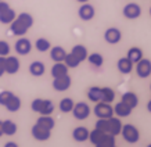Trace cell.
I'll list each match as a JSON object with an SVG mask.
<instances>
[{
  "label": "cell",
  "instance_id": "52a82bcc",
  "mask_svg": "<svg viewBox=\"0 0 151 147\" xmlns=\"http://www.w3.org/2000/svg\"><path fill=\"white\" fill-rule=\"evenodd\" d=\"M142 15V7L137 3H128L124 7V17L128 19H137Z\"/></svg>",
  "mask_w": 151,
  "mask_h": 147
},
{
  "label": "cell",
  "instance_id": "60d3db41",
  "mask_svg": "<svg viewBox=\"0 0 151 147\" xmlns=\"http://www.w3.org/2000/svg\"><path fill=\"white\" fill-rule=\"evenodd\" d=\"M7 9H10L9 3H6L4 0H0V13H3V11H6Z\"/></svg>",
  "mask_w": 151,
  "mask_h": 147
},
{
  "label": "cell",
  "instance_id": "8fae6325",
  "mask_svg": "<svg viewBox=\"0 0 151 147\" xmlns=\"http://www.w3.org/2000/svg\"><path fill=\"white\" fill-rule=\"evenodd\" d=\"M104 39L110 45H116L122 39V32L119 31L118 28H108L104 32Z\"/></svg>",
  "mask_w": 151,
  "mask_h": 147
},
{
  "label": "cell",
  "instance_id": "e575fe53",
  "mask_svg": "<svg viewBox=\"0 0 151 147\" xmlns=\"http://www.w3.org/2000/svg\"><path fill=\"white\" fill-rule=\"evenodd\" d=\"M64 63L68 68H76V67H79V64H81V61H79L72 53H67V54H65Z\"/></svg>",
  "mask_w": 151,
  "mask_h": 147
},
{
  "label": "cell",
  "instance_id": "f6af8a7d",
  "mask_svg": "<svg viewBox=\"0 0 151 147\" xmlns=\"http://www.w3.org/2000/svg\"><path fill=\"white\" fill-rule=\"evenodd\" d=\"M79 3H87V1H89V0H78Z\"/></svg>",
  "mask_w": 151,
  "mask_h": 147
},
{
  "label": "cell",
  "instance_id": "7bdbcfd3",
  "mask_svg": "<svg viewBox=\"0 0 151 147\" xmlns=\"http://www.w3.org/2000/svg\"><path fill=\"white\" fill-rule=\"evenodd\" d=\"M147 110H148V111L151 112V100L148 101V103H147Z\"/></svg>",
  "mask_w": 151,
  "mask_h": 147
},
{
  "label": "cell",
  "instance_id": "603a6c76",
  "mask_svg": "<svg viewBox=\"0 0 151 147\" xmlns=\"http://www.w3.org/2000/svg\"><path fill=\"white\" fill-rule=\"evenodd\" d=\"M126 57L132 61L133 64H136L137 61H140L143 58V50L142 49H139V47H130V49L128 50Z\"/></svg>",
  "mask_w": 151,
  "mask_h": 147
},
{
  "label": "cell",
  "instance_id": "30bf717a",
  "mask_svg": "<svg viewBox=\"0 0 151 147\" xmlns=\"http://www.w3.org/2000/svg\"><path fill=\"white\" fill-rule=\"evenodd\" d=\"M14 47H15V51H17L18 54L27 55L32 50V43H31V40L27 39V37H19L18 40L15 42V46Z\"/></svg>",
  "mask_w": 151,
  "mask_h": 147
},
{
  "label": "cell",
  "instance_id": "f1b7e54d",
  "mask_svg": "<svg viewBox=\"0 0 151 147\" xmlns=\"http://www.w3.org/2000/svg\"><path fill=\"white\" fill-rule=\"evenodd\" d=\"M115 100V92L111 87H101V101L112 103Z\"/></svg>",
  "mask_w": 151,
  "mask_h": 147
},
{
  "label": "cell",
  "instance_id": "f35d334b",
  "mask_svg": "<svg viewBox=\"0 0 151 147\" xmlns=\"http://www.w3.org/2000/svg\"><path fill=\"white\" fill-rule=\"evenodd\" d=\"M42 100L43 99H35V100L31 103V108H32L35 112H39V110H40V106H42Z\"/></svg>",
  "mask_w": 151,
  "mask_h": 147
},
{
  "label": "cell",
  "instance_id": "6da1fadb",
  "mask_svg": "<svg viewBox=\"0 0 151 147\" xmlns=\"http://www.w3.org/2000/svg\"><path fill=\"white\" fill-rule=\"evenodd\" d=\"M33 25V17L28 13H21L15 17L13 22L10 24V29L15 36H24L28 32V29Z\"/></svg>",
  "mask_w": 151,
  "mask_h": 147
},
{
  "label": "cell",
  "instance_id": "484cf974",
  "mask_svg": "<svg viewBox=\"0 0 151 147\" xmlns=\"http://www.w3.org/2000/svg\"><path fill=\"white\" fill-rule=\"evenodd\" d=\"M15 17H17L15 11H14L13 9H7L6 11L0 13V22L1 24H11L14 19H15Z\"/></svg>",
  "mask_w": 151,
  "mask_h": 147
},
{
  "label": "cell",
  "instance_id": "44dd1931",
  "mask_svg": "<svg viewBox=\"0 0 151 147\" xmlns=\"http://www.w3.org/2000/svg\"><path fill=\"white\" fill-rule=\"evenodd\" d=\"M45 71H46V67L42 61H33L32 64L29 65V72L33 76H42L45 74Z\"/></svg>",
  "mask_w": 151,
  "mask_h": 147
},
{
  "label": "cell",
  "instance_id": "8992f818",
  "mask_svg": "<svg viewBox=\"0 0 151 147\" xmlns=\"http://www.w3.org/2000/svg\"><path fill=\"white\" fill-rule=\"evenodd\" d=\"M31 132H32V136L36 140H39V142H46V140H49L51 136V130L50 129H46L43 128V126H40L39 124H35L32 126V129H31Z\"/></svg>",
  "mask_w": 151,
  "mask_h": 147
},
{
  "label": "cell",
  "instance_id": "5bb4252c",
  "mask_svg": "<svg viewBox=\"0 0 151 147\" xmlns=\"http://www.w3.org/2000/svg\"><path fill=\"white\" fill-rule=\"evenodd\" d=\"M132 110L133 108H130L128 104H125L124 101H119L118 104L114 107V114L118 115L119 118H126V117L132 114Z\"/></svg>",
  "mask_w": 151,
  "mask_h": 147
},
{
  "label": "cell",
  "instance_id": "d6986e66",
  "mask_svg": "<svg viewBox=\"0 0 151 147\" xmlns=\"http://www.w3.org/2000/svg\"><path fill=\"white\" fill-rule=\"evenodd\" d=\"M121 101H124L125 104H128L130 108H136L139 104V97L136 93H133V92H126L122 94V100Z\"/></svg>",
  "mask_w": 151,
  "mask_h": 147
},
{
  "label": "cell",
  "instance_id": "4dcf8cb0",
  "mask_svg": "<svg viewBox=\"0 0 151 147\" xmlns=\"http://www.w3.org/2000/svg\"><path fill=\"white\" fill-rule=\"evenodd\" d=\"M73 100L71 99V97H65V99H63V100L60 101V110L63 111L64 114H67V112H71L73 108Z\"/></svg>",
  "mask_w": 151,
  "mask_h": 147
},
{
  "label": "cell",
  "instance_id": "7a4b0ae2",
  "mask_svg": "<svg viewBox=\"0 0 151 147\" xmlns=\"http://www.w3.org/2000/svg\"><path fill=\"white\" fill-rule=\"evenodd\" d=\"M121 135L125 139V142L130 143V144H134V143H137L140 140V132H139V129L134 125H130V124L122 125Z\"/></svg>",
  "mask_w": 151,
  "mask_h": 147
},
{
  "label": "cell",
  "instance_id": "ba28073f",
  "mask_svg": "<svg viewBox=\"0 0 151 147\" xmlns=\"http://www.w3.org/2000/svg\"><path fill=\"white\" fill-rule=\"evenodd\" d=\"M136 74L140 78H148L151 75V61L147 58H142L136 63Z\"/></svg>",
  "mask_w": 151,
  "mask_h": 147
},
{
  "label": "cell",
  "instance_id": "ee69618b",
  "mask_svg": "<svg viewBox=\"0 0 151 147\" xmlns=\"http://www.w3.org/2000/svg\"><path fill=\"white\" fill-rule=\"evenodd\" d=\"M3 136V130H1V121H0V138Z\"/></svg>",
  "mask_w": 151,
  "mask_h": 147
},
{
  "label": "cell",
  "instance_id": "83f0119b",
  "mask_svg": "<svg viewBox=\"0 0 151 147\" xmlns=\"http://www.w3.org/2000/svg\"><path fill=\"white\" fill-rule=\"evenodd\" d=\"M87 97H89V100L90 101H101V87L99 86H92L89 87V90H87Z\"/></svg>",
  "mask_w": 151,
  "mask_h": 147
},
{
  "label": "cell",
  "instance_id": "9a60e30c",
  "mask_svg": "<svg viewBox=\"0 0 151 147\" xmlns=\"http://www.w3.org/2000/svg\"><path fill=\"white\" fill-rule=\"evenodd\" d=\"M89 132L90 130L87 128H85V126H78V128H75L72 130V138L79 143L86 142L87 139H89Z\"/></svg>",
  "mask_w": 151,
  "mask_h": 147
},
{
  "label": "cell",
  "instance_id": "8d00e7d4",
  "mask_svg": "<svg viewBox=\"0 0 151 147\" xmlns=\"http://www.w3.org/2000/svg\"><path fill=\"white\" fill-rule=\"evenodd\" d=\"M13 96H14V93L9 92V90H3V92L0 93V106L4 107L6 104H7V101H9Z\"/></svg>",
  "mask_w": 151,
  "mask_h": 147
},
{
  "label": "cell",
  "instance_id": "9c48e42d",
  "mask_svg": "<svg viewBox=\"0 0 151 147\" xmlns=\"http://www.w3.org/2000/svg\"><path fill=\"white\" fill-rule=\"evenodd\" d=\"M78 15L82 21H90V19L94 18L96 10H94V7H93L92 4H89V3H82V6H81L78 10Z\"/></svg>",
  "mask_w": 151,
  "mask_h": 147
},
{
  "label": "cell",
  "instance_id": "4fadbf2b",
  "mask_svg": "<svg viewBox=\"0 0 151 147\" xmlns=\"http://www.w3.org/2000/svg\"><path fill=\"white\" fill-rule=\"evenodd\" d=\"M122 130V122L119 118H115L114 115L108 118V133L114 135V136H118Z\"/></svg>",
  "mask_w": 151,
  "mask_h": 147
},
{
  "label": "cell",
  "instance_id": "ab89813d",
  "mask_svg": "<svg viewBox=\"0 0 151 147\" xmlns=\"http://www.w3.org/2000/svg\"><path fill=\"white\" fill-rule=\"evenodd\" d=\"M4 63H6V57L0 55V78L6 74V68H4Z\"/></svg>",
  "mask_w": 151,
  "mask_h": 147
},
{
  "label": "cell",
  "instance_id": "bcb514c9",
  "mask_svg": "<svg viewBox=\"0 0 151 147\" xmlns=\"http://www.w3.org/2000/svg\"><path fill=\"white\" fill-rule=\"evenodd\" d=\"M150 15H151V9H150Z\"/></svg>",
  "mask_w": 151,
  "mask_h": 147
},
{
  "label": "cell",
  "instance_id": "5b68a950",
  "mask_svg": "<svg viewBox=\"0 0 151 147\" xmlns=\"http://www.w3.org/2000/svg\"><path fill=\"white\" fill-rule=\"evenodd\" d=\"M71 112L73 114V117H75L76 120L83 121V120H86L87 117L90 115V107L87 106L86 103L81 101V103L73 104V108H72V111H71Z\"/></svg>",
  "mask_w": 151,
  "mask_h": 147
},
{
  "label": "cell",
  "instance_id": "e0dca14e",
  "mask_svg": "<svg viewBox=\"0 0 151 147\" xmlns=\"http://www.w3.org/2000/svg\"><path fill=\"white\" fill-rule=\"evenodd\" d=\"M65 74H68V67L65 65L64 61H58L51 67V76L53 78H58V76H63Z\"/></svg>",
  "mask_w": 151,
  "mask_h": 147
},
{
  "label": "cell",
  "instance_id": "ffe728a7",
  "mask_svg": "<svg viewBox=\"0 0 151 147\" xmlns=\"http://www.w3.org/2000/svg\"><path fill=\"white\" fill-rule=\"evenodd\" d=\"M65 54H67V51H65L61 46H54L53 49L50 47V57H51V60L55 61V63L64 61Z\"/></svg>",
  "mask_w": 151,
  "mask_h": 147
},
{
  "label": "cell",
  "instance_id": "d4e9b609",
  "mask_svg": "<svg viewBox=\"0 0 151 147\" xmlns=\"http://www.w3.org/2000/svg\"><path fill=\"white\" fill-rule=\"evenodd\" d=\"M53 111H54V104H53V101L43 99V100H42L40 110H39V114L40 115H51Z\"/></svg>",
  "mask_w": 151,
  "mask_h": 147
},
{
  "label": "cell",
  "instance_id": "b9f144b4",
  "mask_svg": "<svg viewBox=\"0 0 151 147\" xmlns=\"http://www.w3.org/2000/svg\"><path fill=\"white\" fill-rule=\"evenodd\" d=\"M6 147H17V143L9 142V143H6Z\"/></svg>",
  "mask_w": 151,
  "mask_h": 147
},
{
  "label": "cell",
  "instance_id": "7c38bea8",
  "mask_svg": "<svg viewBox=\"0 0 151 147\" xmlns=\"http://www.w3.org/2000/svg\"><path fill=\"white\" fill-rule=\"evenodd\" d=\"M6 72L10 75H14L19 71V60L15 55H6V63H4Z\"/></svg>",
  "mask_w": 151,
  "mask_h": 147
},
{
  "label": "cell",
  "instance_id": "1f68e13d",
  "mask_svg": "<svg viewBox=\"0 0 151 147\" xmlns=\"http://www.w3.org/2000/svg\"><path fill=\"white\" fill-rule=\"evenodd\" d=\"M35 46H36V50L40 51V53H45V51L50 50L51 43L45 37H39L36 42H35Z\"/></svg>",
  "mask_w": 151,
  "mask_h": 147
},
{
  "label": "cell",
  "instance_id": "3957f363",
  "mask_svg": "<svg viewBox=\"0 0 151 147\" xmlns=\"http://www.w3.org/2000/svg\"><path fill=\"white\" fill-rule=\"evenodd\" d=\"M97 118H110L114 115V107H111V103L97 101L96 107L93 108Z\"/></svg>",
  "mask_w": 151,
  "mask_h": 147
},
{
  "label": "cell",
  "instance_id": "2e32d148",
  "mask_svg": "<svg viewBox=\"0 0 151 147\" xmlns=\"http://www.w3.org/2000/svg\"><path fill=\"white\" fill-rule=\"evenodd\" d=\"M116 67H118L119 72L121 74H130L133 71V63L129 60L128 57H122V58H119L118 63H116Z\"/></svg>",
  "mask_w": 151,
  "mask_h": 147
},
{
  "label": "cell",
  "instance_id": "836d02e7",
  "mask_svg": "<svg viewBox=\"0 0 151 147\" xmlns=\"http://www.w3.org/2000/svg\"><path fill=\"white\" fill-rule=\"evenodd\" d=\"M104 133H105V132H101V130H99V129L94 128V130L89 132V140L92 142L93 146L97 147V144L100 143V140H101V138L104 136Z\"/></svg>",
  "mask_w": 151,
  "mask_h": 147
},
{
  "label": "cell",
  "instance_id": "7dc6e473",
  "mask_svg": "<svg viewBox=\"0 0 151 147\" xmlns=\"http://www.w3.org/2000/svg\"><path fill=\"white\" fill-rule=\"evenodd\" d=\"M150 87H151V85H150Z\"/></svg>",
  "mask_w": 151,
  "mask_h": 147
},
{
  "label": "cell",
  "instance_id": "cb8c5ba5",
  "mask_svg": "<svg viewBox=\"0 0 151 147\" xmlns=\"http://www.w3.org/2000/svg\"><path fill=\"white\" fill-rule=\"evenodd\" d=\"M36 124H39L40 126H43V128H46V129H50V130L55 126L54 120L51 118L50 115H40V117L37 118Z\"/></svg>",
  "mask_w": 151,
  "mask_h": 147
},
{
  "label": "cell",
  "instance_id": "f546056e",
  "mask_svg": "<svg viewBox=\"0 0 151 147\" xmlns=\"http://www.w3.org/2000/svg\"><path fill=\"white\" fill-rule=\"evenodd\" d=\"M114 146H115V136L111 133H104L100 143L97 144V147H114Z\"/></svg>",
  "mask_w": 151,
  "mask_h": 147
},
{
  "label": "cell",
  "instance_id": "ac0fdd59",
  "mask_svg": "<svg viewBox=\"0 0 151 147\" xmlns=\"http://www.w3.org/2000/svg\"><path fill=\"white\" fill-rule=\"evenodd\" d=\"M17 124L11 120H6L1 121V130H3V135H7V136H13V135L17 133Z\"/></svg>",
  "mask_w": 151,
  "mask_h": 147
},
{
  "label": "cell",
  "instance_id": "74e56055",
  "mask_svg": "<svg viewBox=\"0 0 151 147\" xmlns=\"http://www.w3.org/2000/svg\"><path fill=\"white\" fill-rule=\"evenodd\" d=\"M9 54H10V45L4 40H0V55L6 57Z\"/></svg>",
  "mask_w": 151,
  "mask_h": 147
},
{
  "label": "cell",
  "instance_id": "d6a6232c",
  "mask_svg": "<svg viewBox=\"0 0 151 147\" xmlns=\"http://www.w3.org/2000/svg\"><path fill=\"white\" fill-rule=\"evenodd\" d=\"M87 61L94 67H101L104 64V58L100 53H92V54H87Z\"/></svg>",
  "mask_w": 151,
  "mask_h": 147
},
{
  "label": "cell",
  "instance_id": "7402d4cb",
  "mask_svg": "<svg viewBox=\"0 0 151 147\" xmlns=\"http://www.w3.org/2000/svg\"><path fill=\"white\" fill-rule=\"evenodd\" d=\"M71 53H72L81 63L87 58V49L83 46V45H76V46H73L72 50H71Z\"/></svg>",
  "mask_w": 151,
  "mask_h": 147
},
{
  "label": "cell",
  "instance_id": "4316f807",
  "mask_svg": "<svg viewBox=\"0 0 151 147\" xmlns=\"http://www.w3.org/2000/svg\"><path fill=\"white\" fill-rule=\"evenodd\" d=\"M4 107L10 111V112H15V111H18L19 108H21V100H19V97L14 94V96L7 101V104H6Z\"/></svg>",
  "mask_w": 151,
  "mask_h": 147
},
{
  "label": "cell",
  "instance_id": "277c9868",
  "mask_svg": "<svg viewBox=\"0 0 151 147\" xmlns=\"http://www.w3.org/2000/svg\"><path fill=\"white\" fill-rule=\"evenodd\" d=\"M71 83H72V79L68 74H65L63 76H58V78H53V89L57 90V92H65L71 87Z\"/></svg>",
  "mask_w": 151,
  "mask_h": 147
},
{
  "label": "cell",
  "instance_id": "d590c367",
  "mask_svg": "<svg viewBox=\"0 0 151 147\" xmlns=\"http://www.w3.org/2000/svg\"><path fill=\"white\" fill-rule=\"evenodd\" d=\"M96 129L108 133V118H99V121L96 122Z\"/></svg>",
  "mask_w": 151,
  "mask_h": 147
}]
</instances>
